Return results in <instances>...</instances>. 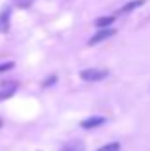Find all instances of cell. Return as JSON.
Listing matches in <instances>:
<instances>
[{
	"label": "cell",
	"mask_w": 150,
	"mask_h": 151,
	"mask_svg": "<svg viewBox=\"0 0 150 151\" xmlns=\"http://www.w3.org/2000/svg\"><path fill=\"white\" fill-rule=\"evenodd\" d=\"M113 34H115V30H113V28H104V30H99V32H97L94 37L88 40V44H90V46H94V44H99V42H103V40L110 39Z\"/></svg>",
	"instance_id": "3957f363"
},
{
	"label": "cell",
	"mask_w": 150,
	"mask_h": 151,
	"mask_svg": "<svg viewBox=\"0 0 150 151\" xmlns=\"http://www.w3.org/2000/svg\"><path fill=\"white\" fill-rule=\"evenodd\" d=\"M60 151H85V144L81 141H69L67 144L62 146Z\"/></svg>",
	"instance_id": "5b68a950"
},
{
	"label": "cell",
	"mask_w": 150,
	"mask_h": 151,
	"mask_svg": "<svg viewBox=\"0 0 150 151\" xmlns=\"http://www.w3.org/2000/svg\"><path fill=\"white\" fill-rule=\"evenodd\" d=\"M143 4H145V0H134V2H129L125 7L120 9V12H129V11H133V9H136V7H140V5H143Z\"/></svg>",
	"instance_id": "52a82bcc"
},
{
	"label": "cell",
	"mask_w": 150,
	"mask_h": 151,
	"mask_svg": "<svg viewBox=\"0 0 150 151\" xmlns=\"http://www.w3.org/2000/svg\"><path fill=\"white\" fill-rule=\"evenodd\" d=\"M0 127H2V118H0Z\"/></svg>",
	"instance_id": "7c38bea8"
},
{
	"label": "cell",
	"mask_w": 150,
	"mask_h": 151,
	"mask_svg": "<svg viewBox=\"0 0 150 151\" xmlns=\"http://www.w3.org/2000/svg\"><path fill=\"white\" fill-rule=\"evenodd\" d=\"M18 90V83L16 81H5L0 84V100H7L9 97H12Z\"/></svg>",
	"instance_id": "7a4b0ae2"
},
{
	"label": "cell",
	"mask_w": 150,
	"mask_h": 151,
	"mask_svg": "<svg viewBox=\"0 0 150 151\" xmlns=\"http://www.w3.org/2000/svg\"><path fill=\"white\" fill-rule=\"evenodd\" d=\"M104 119H106V118H103V116H94V118L83 119V121H81V127H83V128H94V127L103 125V123H104Z\"/></svg>",
	"instance_id": "277c9868"
},
{
	"label": "cell",
	"mask_w": 150,
	"mask_h": 151,
	"mask_svg": "<svg viewBox=\"0 0 150 151\" xmlns=\"http://www.w3.org/2000/svg\"><path fill=\"white\" fill-rule=\"evenodd\" d=\"M83 81H101L108 76V70H103V69H85L79 72Z\"/></svg>",
	"instance_id": "6da1fadb"
},
{
	"label": "cell",
	"mask_w": 150,
	"mask_h": 151,
	"mask_svg": "<svg viewBox=\"0 0 150 151\" xmlns=\"http://www.w3.org/2000/svg\"><path fill=\"white\" fill-rule=\"evenodd\" d=\"M113 21H115V19H113V18H99V19H97V21H95V25H97V27H101V28H103V27H110V25H111Z\"/></svg>",
	"instance_id": "9c48e42d"
},
{
	"label": "cell",
	"mask_w": 150,
	"mask_h": 151,
	"mask_svg": "<svg viewBox=\"0 0 150 151\" xmlns=\"http://www.w3.org/2000/svg\"><path fill=\"white\" fill-rule=\"evenodd\" d=\"M97 151H120V144H118V142H110V144L99 148Z\"/></svg>",
	"instance_id": "ba28073f"
},
{
	"label": "cell",
	"mask_w": 150,
	"mask_h": 151,
	"mask_svg": "<svg viewBox=\"0 0 150 151\" xmlns=\"http://www.w3.org/2000/svg\"><path fill=\"white\" fill-rule=\"evenodd\" d=\"M12 2H14L16 5H20V7H30L34 0H12Z\"/></svg>",
	"instance_id": "30bf717a"
},
{
	"label": "cell",
	"mask_w": 150,
	"mask_h": 151,
	"mask_svg": "<svg viewBox=\"0 0 150 151\" xmlns=\"http://www.w3.org/2000/svg\"><path fill=\"white\" fill-rule=\"evenodd\" d=\"M9 28V11H4L0 14V32H5Z\"/></svg>",
	"instance_id": "8992f818"
},
{
	"label": "cell",
	"mask_w": 150,
	"mask_h": 151,
	"mask_svg": "<svg viewBox=\"0 0 150 151\" xmlns=\"http://www.w3.org/2000/svg\"><path fill=\"white\" fill-rule=\"evenodd\" d=\"M7 69H12V63H4V65H0V72H2V70H7Z\"/></svg>",
	"instance_id": "8fae6325"
}]
</instances>
